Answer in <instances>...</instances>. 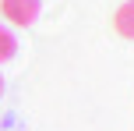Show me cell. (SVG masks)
Here are the masks:
<instances>
[{
	"label": "cell",
	"instance_id": "cell-2",
	"mask_svg": "<svg viewBox=\"0 0 134 131\" xmlns=\"http://www.w3.org/2000/svg\"><path fill=\"white\" fill-rule=\"evenodd\" d=\"M113 28H116V35H124V39H134V0H127V4L116 7Z\"/></svg>",
	"mask_w": 134,
	"mask_h": 131
},
{
	"label": "cell",
	"instance_id": "cell-1",
	"mask_svg": "<svg viewBox=\"0 0 134 131\" xmlns=\"http://www.w3.org/2000/svg\"><path fill=\"white\" fill-rule=\"evenodd\" d=\"M39 11H42L39 0H0V14H4L11 25H18V28L35 25V21H39Z\"/></svg>",
	"mask_w": 134,
	"mask_h": 131
},
{
	"label": "cell",
	"instance_id": "cell-3",
	"mask_svg": "<svg viewBox=\"0 0 134 131\" xmlns=\"http://www.w3.org/2000/svg\"><path fill=\"white\" fill-rule=\"evenodd\" d=\"M14 53H18V39H14V32L0 21V64H7Z\"/></svg>",
	"mask_w": 134,
	"mask_h": 131
},
{
	"label": "cell",
	"instance_id": "cell-4",
	"mask_svg": "<svg viewBox=\"0 0 134 131\" xmlns=\"http://www.w3.org/2000/svg\"><path fill=\"white\" fill-rule=\"evenodd\" d=\"M0 96H4V78H0Z\"/></svg>",
	"mask_w": 134,
	"mask_h": 131
}]
</instances>
